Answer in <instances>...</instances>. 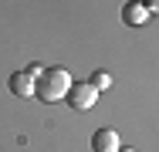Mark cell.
I'll return each instance as SVG.
<instances>
[{"mask_svg": "<svg viewBox=\"0 0 159 152\" xmlns=\"http://www.w3.org/2000/svg\"><path fill=\"white\" fill-rule=\"evenodd\" d=\"M64 101H68L75 112H88V108L98 101V91L92 88V81H81V85H71V91H68Z\"/></svg>", "mask_w": 159, "mask_h": 152, "instance_id": "cell-2", "label": "cell"}, {"mask_svg": "<svg viewBox=\"0 0 159 152\" xmlns=\"http://www.w3.org/2000/svg\"><path fill=\"white\" fill-rule=\"evenodd\" d=\"M34 85H37V78L31 71H14L10 74V91L17 98H34Z\"/></svg>", "mask_w": 159, "mask_h": 152, "instance_id": "cell-4", "label": "cell"}, {"mask_svg": "<svg viewBox=\"0 0 159 152\" xmlns=\"http://www.w3.org/2000/svg\"><path fill=\"white\" fill-rule=\"evenodd\" d=\"M92 149L95 152H119L122 149L119 132H115V128H98L95 135H92Z\"/></svg>", "mask_w": 159, "mask_h": 152, "instance_id": "cell-3", "label": "cell"}, {"mask_svg": "<svg viewBox=\"0 0 159 152\" xmlns=\"http://www.w3.org/2000/svg\"><path fill=\"white\" fill-rule=\"evenodd\" d=\"M92 88H95V91L112 88V78H108V71H95V78H92Z\"/></svg>", "mask_w": 159, "mask_h": 152, "instance_id": "cell-6", "label": "cell"}, {"mask_svg": "<svg viewBox=\"0 0 159 152\" xmlns=\"http://www.w3.org/2000/svg\"><path fill=\"white\" fill-rule=\"evenodd\" d=\"M122 20H125L129 27H139V24H146V20H149V10H146L142 3H135V0H132V3L122 7Z\"/></svg>", "mask_w": 159, "mask_h": 152, "instance_id": "cell-5", "label": "cell"}, {"mask_svg": "<svg viewBox=\"0 0 159 152\" xmlns=\"http://www.w3.org/2000/svg\"><path fill=\"white\" fill-rule=\"evenodd\" d=\"M68 91H71V74L64 68H44L37 74L34 98H41V101H61V98H68Z\"/></svg>", "mask_w": 159, "mask_h": 152, "instance_id": "cell-1", "label": "cell"}, {"mask_svg": "<svg viewBox=\"0 0 159 152\" xmlns=\"http://www.w3.org/2000/svg\"><path fill=\"white\" fill-rule=\"evenodd\" d=\"M142 7H146L149 14H159V0H142Z\"/></svg>", "mask_w": 159, "mask_h": 152, "instance_id": "cell-7", "label": "cell"}, {"mask_svg": "<svg viewBox=\"0 0 159 152\" xmlns=\"http://www.w3.org/2000/svg\"><path fill=\"white\" fill-rule=\"evenodd\" d=\"M119 152H135V149H119Z\"/></svg>", "mask_w": 159, "mask_h": 152, "instance_id": "cell-8", "label": "cell"}]
</instances>
